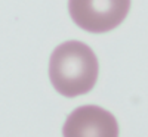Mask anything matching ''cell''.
Instances as JSON below:
<instances>
[{
  "instance_id": "obj_1",
  "label": "cell",
  "mask_w": 148,
  "mask_h": 137,
  "mask_svg": "<svg viewBox=\"0 0 148 137\" xmlns=\"http://www.w3.org/2000/svg\"><path fill=\"white\" fill-rule=\"evenodd\" d=\"M98 72L96 55L82 41H65L51 55L49 78L53 89L65 97L89 93L98 80Z\"/></svg>"
},
{
  "instance_id": "obj_2",
  "label": "cell",
  "mask_w": 148,
  "mask_h": 137,
  "mask_svg": "<svg viewBox=\"0 0 148 137\" xmlns=\"http://www.w3.org/2000/svg\"><path fill=\"white\" fill-rule=\"evenodd\" d=\"M130 9V0H68L74 24L93 34L117 28Z\"/></svg>"
},
{
  "instance_id": "obj_3",
  "label": "cell",
  "mask_w": 148,
  "mask_h": 137,
  "mask_svg": "<svg viewBox=\"0 0 148 137\" xmlns=\"http://www.w3.org/2000/svg\"><path fill=\"white\" fill-rule=\"evenodd\" d=\"M64 137H119V124L113 114L101 106L86 105L74 109L64 127Z\"/></svg>"
}]
</instances>
